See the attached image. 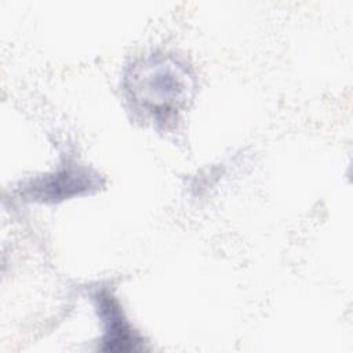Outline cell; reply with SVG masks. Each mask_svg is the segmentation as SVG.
<instances>
[{"label":"cell","instance_id":"6da1fadb","mask_svg":"<svg viewBox=\"0 0 353 353\" xmlns=\"http://www.w3.org/2000/svg\"><path fill=\"white\" fill-rule=\"evenodd\" d=\"M134 77L139 101L157 112H168L178 106L188 92V74L172 63H150Z\"/></svg>","mask_w":353,"mask_h":353},{"label":"cell","instance_id":"7a4b0ae2","mask_svg":"<svg viewBox=\"0 0 353 353\" xmlns=\"http://www.w3.org/2000/svg\"><path fill=\"white\" fill-rule=\"evenodd\" d=\"M99 307L102 310V317L105 319V323L108 324V343H119V350L128 349L125 345H130L131 341H134L130 330L127 328V324L123 321L121 313L117 307V305L106 295L101 296ZM131 346V345H130ZM134 349V346H131Z\"/></svg>","mask_w":353,"mask_h":353}]
</instances>
